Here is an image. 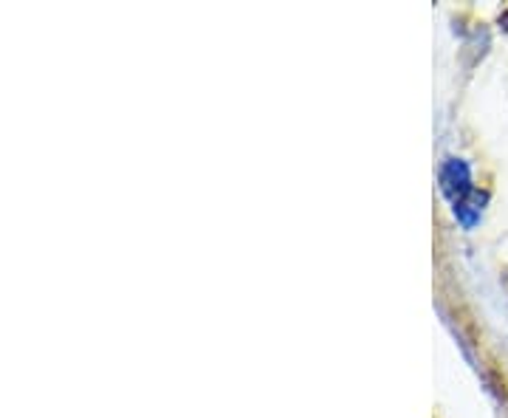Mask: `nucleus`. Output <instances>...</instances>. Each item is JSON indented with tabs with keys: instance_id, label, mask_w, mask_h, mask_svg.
Instances as JSON below:
<instances>
[{
	"instance_id": "1",
	"label": "nucleus",
	"mask_w": 508,
	"mask_h": 418,
	"mask_svg": "<svg viewBox=\"0 0 508 418\" xmlns=\"http://www.w3.org/2000/svg\"><path fill=\"white\" fill-rule=\"evenodd\" d=\"M441 182H443V193L450 195L452 204H455V213H461V209H463V198L472 193L466 164L458 162V159H450V162L443 164V170H441Z\"/></svg>"
}]
</instances>
